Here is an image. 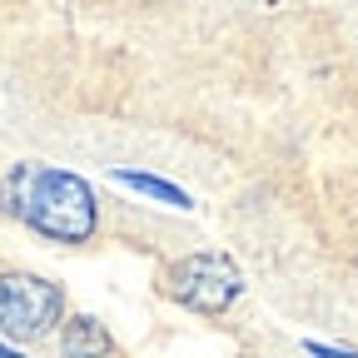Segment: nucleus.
<instances>
[{
  "label": "nucleus",
  "mask_w": 358,
  "mask_h": 358,
  "mask_svg": "<svg viewBox=\"0 0 358 358\" xmlns=\"http://www.w3.org/2000/svg\"><path fill=\"white\" fill-rule=\"evenodd\" d=\"M0 204H6L20 224L40 229L45 239L80 244L95 234V194L85 189V179L65 169H45V164H15L0 185Z\"/></svg>",
  "instance_id": "f257e3e1"
},
{
  "label": "nucleus",
  "mask_w": 358,
  "mask_h": 358,
  "mask_svg": "<svg viewBox=\"0 0 358 358\" xmlns=\"http://www.w3.org/2000/svg\"><path fill=\"white\" fill-rule=\"evenodd\" d=\"M164 289L185 303V308H199V313H224L234 299H239V268L224 259V254H189L179 259L169 274H164Z\"/></svg>",
  "instance_id": "f03ea898"
},
{
  "label": "nucleus",
  "mask_w": 358,
  "mask_h": 358,
  "mask_svg": "<svg viewBox=\"0 0 358 358\" xmlns=\"http://www.w3.org/2000/svg\"><path fill=\"white\" fill-rule=\"evenodd\" d=\"M60 308H65V299H60L55 284H45L35 274H6L0 279V329L10 338H40L60 319Z\"/></svg>",
  "instance_id": "7ed1b4c3"
},
{
  "label": "nucleus",
  "mask_w": 358,
  "mask_h": 358,
  "mask_svg": "<svg viewBox=\"0 0 358 358\" xmlns=\"http://www.w3.org/2000/svg\"><path fill=\"white\" fill-rule=\"evenodd\" d=\"M60 348H65V358H105L110 353V334L95 324V319H70L65 324V334H60Z\"/></svg>",
  "instance_id": "20e7f679"
},
{
  "label": "nucleus",
  "mask_w": 358,
  "mask_h": 358,
  "mask_svg": "<svg viewBox=\"0 0 358 358\" xmlns=\"http://www.w3.org/2000/svg\"><path fill=\"white\" fill-rule=\"evenodd\" d=\"M120 179H124L129 189H140V194H155V199H164V204H179V209L189 204L185 194L174 189V185H164V179H150V174H120Z\"/></svg>",
  "instance_id": "39448f33"
},
{
  "label": "nucleus",
  "mask_w": 358,
  "mask_h": 358,
  "mask_svg": "<svg viewBox=\"0 0 358 358\" xmlns=\"http://www.w3.org/2000/svg\"><path fill=\"white\" fill-rule=\"evenodd\" d=\"M0 358H20V353H10V348H0Z\"/></svg>",
  "instance_id": "423d86ee"
}]
</instances>
